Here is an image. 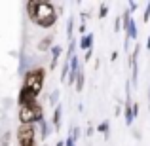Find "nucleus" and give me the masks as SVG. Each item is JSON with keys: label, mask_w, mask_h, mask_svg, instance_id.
<instances>
[{"label": "nucleus", "mask_w": 150, "mask_h": 146, "mask_svg": "<svg viewBox=\"0 0 150 146\" xmlns=\"http://www.w3.org/2000/svg\"><path fill=\"white\" fill-rule=\"evenodd\" d=\"M131 104H133V102H131ZM131 104H127V102L124 104V118H125V123H127V125H131L133 120H135V114H133Z\"/></svg>", "instance_id": "obj_9"}, {"label": "nucleus", "mask_w": 150, "mask_h": 146, "mask_svg": "<svg viewBox=\"0 0 150 146\" xmlns=\"http://www.w3.org/2000/svg\"><path fill=\"white\" fill-rule=\"evenodd\" d=\"M80 135H82V131H80V127L76 125V127H72V129H70V137H69V139L74 142V140H78V139H80Z\"/></svg>", "instance_id": "obj_17"}, {"label": "nucleus", "mask_w": 150, "mask_h": 146, "mask_svg": "<svg viewBox=\"0 0 150 146\" xmlns=\"http://www.w3.org/2000/svg\"><path fill=\"white\" fill-rule=\"evenodd\" d=\"M135 10H137V2H129V11L133 13Z\"/></svg>", "instance_id": "obj_26"}, {"label": "nucleus", "mask_w": 150, "mask_h": 146, "mask_svg": "<svg viewBox=\"0 0 150 146\" xmlns=\"http://www.w3.org/2000/svg\"><path fill=\"white\" fill-rule=\"evenodd\" d=\"M61 116H63V106H55L53 110V116H51V125H53V129H61Z\"/></svg>", "instance_id": "obj_6"}, {"label": "nucleus", "mask_w": 150, "mask_h": 146, "mask_svg": "<svg viewBox=\"0 0 150 146\" xmlns=\"http://www.w3.org/2000/svg\"><path fill=\"white\" fill-rule=\"evenodd\" d=\"M131 70H133L131 72V85H137L139 84V65L135 63V65L131 66Z\"/></svg>", "instance_id": "obj_14"}, {"label": "nucleus", "mask_w": 150, "mask_h": 146, "mask_svg": "<svg viewBox=\"0 0 150 146\" xmlns=\"http://www.w3.org/2000/svg\"><path fill=\"white\" fill-rule=\"evenodd\" d=\"M93 133H95V127H93V125H89V127H88V131H86V135H88V137H91Z\"/></svg>", "instance_id": "obj_25"}, {"label": "nucleus", "mask_w": 150, "mask_h": 146, "mask_svg": "<svg viewBox=\"0 0 150 146\" xmlns=\"http://www.w3.org/2000/svg\"><path fill=\"white\" fill-rule=\"evenodd\" d=\"M38 125H40V133H42L40 137L46 140V139H48V137L51 135V127H53V125H51V121H48V120H42Z\"/></svg>", "instance_id": "obj_8"}, {"label": "nucleus", "mask_w": 150, "mask_h": 146, "mask_svg": "<svg viewBox=\"0 0 150 146\" xmlns=\"http://www.w3.org/2000/svg\"><path fill=\"white\" fill-rule=\"evenodd\" d=\"M44 120V106L38 101H33L25 106H19V121L21 125H34Z\"/></svg>", "instance_id": "obj_3"}, {"label": "nucleus", "mask_w": 150, "mask_h": 146, "mask_svg": "<svg viewBox=\"0 0 150 146\" xmlns=\"http://www.w3.org/2000/svg\"><path fill=\"white\" fill-rule=\"evenodd\" d=\"M84 82H86V74H84V68L78 72V78H76V91H82L84 89Z\"/></svg>", "instance_id": "obj_13"}, {"label": "nucleus", "mask_w": 150, "mask_h": 146, "mask_svg": "<svg viewBox=\"0 0 150 146\" xmlns=\"http://www.w3.org/2000/svg\"><path fill=\"white\" fill-rule=\"evenodd\" d=\"M148 114H150V106H148Z\"/></svg>", "instance_id": "obj_32"}, {"label": "nucleus", "mask_w": 150, "mask_h": 146, "mask_svg": "<svg viewBox=\"0 0 150 146\" xmlns=\"http://www.w3.org/2000/svg\"><path fill=\"white\" fill-rule=\"evenodd\" d=\"M65 144H67V146H76V144H74V142H72L70 139H67V140H65Z\"/></svg>", "instance_id": "obj_29"}, {"label": "nucleus", "mask_w": 150, "mask_h": 146, "mask_svg": "<svg viewBox=\"0 0 150 146\" xmlns=\"http://www.w3.org/2000/svg\"><path fill=\"white\" fill-rule=\"evenodd\" d=\"M108 129H110L108 121H101V123L97 125V131H99V133H105V135H108Z\"/></svg>", "instance_id": "obj_18"}, {"label": "nucleus", "mask_w": 150, "mask_h": 146, "mask_svg": "<svg viewBox=\"0 0 150 146\" xmlns=\"http://www.w3.org/2000/svg\"><path fill=\"white\" fill-rule=\"evenodd\" d=\"M108 15V8L105 6V4H101V8H99V17L103 19V17H106Z\"/></svg>", "instance_id": "obj_20"}, {"label": "nucleus", "mask_w": 150, "mask_h": 146, "mask_svg": "<svg viewBox=\"0 0 150 146\" xmlns=\"http://www.w3.org/2000/svg\"><path fill=\"white\" fill-rule=\"evenodd\" d=\"M72 32H74V17H70L69 23H67V36H69V42L74 40V38H72Z\"/></svg>", "instance_id": "obj_16"}, {"label": "nucleus", "mask_w": 150, "mask_h": 146, "mask_svg": "<svg viewBox=\"0 0 150 146\" xmlns=\"http://www.w3.org/2000/svg\"><path fill=\"white\" fill-rule=\"evenodd\" d=\"M69 74H70V61H67V59H65L63 68H61V82H67V80H69Z\"/></svg>", "instance_id": "obj_12"}, {"label": "nucleus", "mask_w": 150, "mask_h": 146, "mask_svg": "<svg viewBox=\"0 0 150 146\" xmlns=\"http://www.w3.org/2000/svg\"><path fill=\"white\" fill-rule=\"evenodd\" d=\"M51 42H53V36H46L40 40V44H38V51H51Z\"/></svg>", "instance_id": "obj_10"}, {"label": "nucleus", "mask_w": 150, "mask_h": 146, "mask_svg": "<svg viewBox=\"0 0 150 146\" xmlns=\"http://www.w3.org/2000/svg\"><path fill=\"white\" fill-rule=\"evenodd\" d=\"M131 108H133V114H135V118H137V116H139V104H137V102H133Z\"/></svg>", "instance_id": "obj_23"}, {"label": "nucleus", "mask_w": 150, "mask_h": 146, "mask_svg": "<svg viewBox=\"0 0 150 146\" xmlns=\"http://www.w3.org/2000/svg\"><path fill=\"white\" fill-rule=\"evenodd\" d=\"M143 21H144V23H148V21H150V2L146 4V10H144V15H143Z\"/></svg>", "instance_id": "obj_21"}, {"label": "nucleus", "mask_w": 150, "mask_h": 146, "mask_svg": "<svg viewBox=\"0 0 150 146\" xmlns=\"http://www.w3.org/2000/svg\"><path fill=\"white\" fill-rule=\"evenodd\" d=\"M27 13L29 19L38 25L40 29H51L57 23V10H55L53 2H46V0H30L27 2Z\"/></svg>", "instance_id": "obj_2"}, {"label": "nucleus", "mask_w": 150, "mask_h": 146, "mask_svg": "<svg viewBox=\"0 0 150 146\" xmlns=\"http://www.w3.org/2000/svg\"><path fill=\"white\" fill-rule=\"evenodd\" d=\"M44 82H46V70L44 68H30L29 72L25 74V80H23V85L19 89L17 95V104L25 106L33 101H38L42 89H44Z\"/></svg>", "instance_id": "obj_1"}, {"label": "nucleus", "mask_w": 150, "mask_h": 146, "mask_svg": "<svg viewBox=\"0 0 150 146\" xmlns=\"http://www.w3.org/2000/svg\"><path fill=\"white\" fill-rule=\"evenodd\" d=\"M61 53H63V48H61V46H53V48H51V63H50V68H51V70L57 66Z\"/></svg>", "instance_id": "obj_7"}, {"label": "nucleus", "mask_w": 150, "mask_h": 146, "mask_svg": "<svg viewBox=\"0 0 150 146\" xmlns=\"http://www.w3.org/2000/svg\"><path fill=\"white\" fill-rule=\"evenodd\" d=\"M74 51H76V40H70L69 42V51H67V61H70V59L76 55Z\"/></svg>", "instance_id": "obj_15"}, {"label": "nucleus", "mask_w": 150, "mask_h": 146, "mask_svg": "<svg viewBox=\"0 0 150 146\" xmlns=\"http://www.w3.org/2000/svg\"><path fill=\"white\" fill-rule=\"evenodd\" d=\"M93 40H95V36H93V32H88V34H84V36L80 38V42H78V44H80V48L82 49H93Z\"/></svg>", "instance_id": "obj_5"}, {"label": "nucleus", "mask_w": 150, "mask_h": 146, "mask_svg": "<svg viewBox=\"0 0 150 146\" xmlns=\"http://www.w3.org/2000/svg\"><path fill=\"white\" fill-rule=\"evenodd\" d=\"M59 91H57V89H55V91L53 93H51V95H50V102H51V104H53V106H59Z\"/></svg>", "instance_id": "obj_19"}, {"label": "nucleus", "mask_w": 150, "mask_h": 146, "mask_svg": "<svg viewBox=\"0 0 150 146\" xmlns=\"http://www.w3.org/2000/svg\"><path fill=\"white\" fill-rule=\"evenodd\" d=\"M86 29H88V27H86V23H82V25H80V29H78V30H80L82 34H88V32H86Z\"/></svg>", "instance_id": "obj_27"}, {"label": "nucleus", "mask_w": 150, "mask_h": 146, "mask_svg": "<svg viewBox=\"0 0 150 146\" xmlns=\"http://www.w3.org/2000/svg\"><path fill=\"white\" fill-rule=\"evenodd\" d=\"M146 49H150V36H148V40H146Z\"/></svg>", "instance_id": "obj_31"}, {"label": "nucleus", "mask_w": 150, "mask_h": 146, "mask_svg": "<svg viewBox=\"0 0 150 146\" xmlns=\"http://www.w3.org/2000/svg\"><path fill=\"white\" fill-rule=\"evenodd\" d=\"M125 36H127L129 40H137V36H139V29H137V23L135 21H131L129 29L125 30Z\"/></svg>", "instance_id": "obj_11"}, {"label": "nucleus", "mask_w": 150, "mask_h": 146, "mask_svg": "<svg viewBox=\"0 0 150 146\" xmlns=\"http://www.w3.org/2000/svg\"><path fill=\"white\" fill-rule=\"evenodd\" d=\"M15 137H17V144L19 146H38L36 144V131H34V125H19Z\"/></svg>", "instance_id": "obj_4"}, {"label": "nucleus", "mask_w": 150, "mask_h": 146, "mask_svg": "<svg viewBox=\"0 0 150 146\" xmlns=\"http://www.w3.org/2000/svg\"><path fill=\"white\" fill-rule=\"evenodd\" d=\"M114 30H116V32L122 30V17H116V21H114Z\"/></svg>", "instance_id": "obj_22"}, {"label": "nucleus", "mask_w": 150, "mask_h": 146, "mask_svg": "<svg viewBox=\"0 0 150 146\" xmlns=\"http://www.w3.org/2000/svg\"><path fill=\"white\" fill-rule=\"evenodd\" d=\"M91 55H93V49H88V51H86V55H84V61H89Z\"/></svg>", "instance_id": "obj_24"}, {"label": "nucleus", "mask_w": 150, "mask_h": 146, "mask_svg": "<svg viewBox=\"0 0 150 146\" xmlns=\"http://www.w3.org/2000/svg\"><path fill=\"white\" fill-rule=\"evenodd\" d=\"M55 146H67V144H65V140H59V142L55 144Z\"/></svg>", "instance_id": "obj_30"}, {"label": "nucleus", "mask_w": 150, "mask_h": 146, "mask_svg": "<svg viewBox=\"0 0 150 146\" xmlns=\"http://www.w3.org/2000/svg\"><path fill=\"white\" fill-rule=\"evenodd\" d=\"M8 140H10V133H6V135H4V139H2V144H8Z\"/></svg>", "instance_id": "obj_28"}]
</instances>
